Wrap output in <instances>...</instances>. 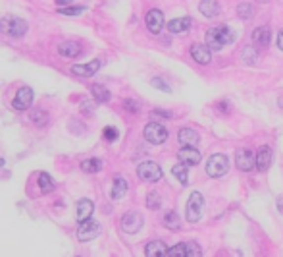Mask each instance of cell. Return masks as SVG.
<instances>
[{
    "label": "cell",
    "instance_id": "cell-13",
    "mask_svg": "<svg viewBox=\"0 0 283 257\" xmlns=\"http://www.w3.org/2000/svg\"><path fill=\"white\" fill-rule=\"evenodd\" d=\"M177 159H179V163H183V165L195 166L200 163V153L196 151L195 147H183V149H179Z\"/></svg>",
    "mask_w": 283,
    "mask_h": 257
},
{
    "label": "cell",
    "instance_id": "cell-40",
    "mask_svg": "<svg viewBox=\"0 0 283 257\" xmlns=\"http://www.w3.org/2000/svg\"><path fill=\"white\" fill-rule=\"evenodd\" d=\"M278 47L283 51V29L280 31V35H278Z\"/></svg>",
    "mask_w": 283,
    "mask_h": 257
},
{
    "label": "cell",
    "instance_id": "cell-32",
    "mask_svg": "<svg viewBox=\"0 0 283 257\" xmlns=\"http://www.w3.org/2000/svg\"><path fill=\"white\" fill-rule=\"evenodd\" d=\"M85 10H87L85 6H68V8H60L58 12H60L62 16H81Z\"/></svg>",
    "mask_w": 283,
    "mask_h": 257
},
{
    "label": "cell",
    "instance_id": "cell-23",
    "mask_svg": "<svg viewBox=\"0 0 283 257\" xmlns=\"http://www.w3.org/2000/svg\"><path fill=\"white\" fill-rule=\"evenodd\" d=\"M252 41L258 47H268L270 45V29L268 27H256L252 31Z\"/></svg>",
    "mask_w": 283,
    "mask_h": 257
},
{
    "label": "cell",
    "instance_id": "cell-6",
    "mask_svg": "<svg viewBox=\"0 0 283 257\" xmlns=\"http://www.w3.org/2000/svg\"><path fill=\"white\" fill-rule=\"evenodd\" d=\"M139 178L144 182H160L162 180V168H160L154 161H144L137 168Z\"/></svg>",
    "mask_w": 283,
    "mask_h": 257
},
{
    "label": "cell",
    "instance_id": "cell-21",
    "mask_svg": "<svg viewBox=\"0 0 283 257\" xmlns=\"http://www.w3.org/2000/svg\"><path fill=\"white\" fill-rule=\"evenodd\" d=\"M125 193H127V182H125L122 176L114 178V184H112V192H110L112 199H122Z\"/></svg>",
    "mask_w": 283,
    "mask_h": 257
},
{
    "label": "cell",
    "instance_id": "cell-5",
    "mask_svg": "<svg viewBox=\"0 0 283 257\" xmlns=\"http://www.w3.org/2000/svg\"><path fill=\"white\" fill-rule=\"evenodd\" d=\"M144 139L152 145H160L168 139V129L158 122H150V124L144 126Z\"/></svg>",
    "mask_w": 283,
    "mask_h": 257
},
{
    "label": "cell",
    "instance_id": "cell-25",
    "mask_svg": "<svg viewBox=\"0 0 283 257\" xmlns=\"http://www.w3.org/2000/svg\"><path fill=\"white\" fill-rule=\"evenodd\" d=\"M91 93H93V97H94L96 103H108L110 101V91H108L106 87L98 85V83L91 85Z\"/></svg>",
    "mask_w": 283,
    "mask_h": 257
},
{
    "label": "cell",
    "instance_id": "cell-26",
    "mask_svg": "<svg viewBox=\"0 0 283 257\" xmlns=\"http://www.w3.org/2000/svg\"><path fill=\"white\" fill-rule=\"evenodd\" d=\"M39 188H41L43 193H50L56 188V184H54V180L47 172H39Z\"/></svg>",
    "mask_w": 283,
    "mask_h": 257
},
{
    "label": "cell",
    "instance_id": "cell-28",
    "mask_svg": "<svg viewBox=\"0 0 283 257\" xmlns=\"http://www.w3.org/2000/svg\"><path fill=\"white\" fill-rule=\"evenodd\" d=\"M31 122L39 126V128H43V126H47L48 124V112L43 109H37L31 112Z\"/></svg>",
    "mask_w": 283,
    "mask_h": 257
},
{
    "label": "cell",
    "instance_id": "cell-38",
    "mask_svg": "<svg viewBox=\"0 0 283 257\" xmlns=\"http://www.w3.org/2000/svg\"><path fill=\"white\" fill-rule=\"evenodd\" d=\"M124 107H125V110H129V112H137V110H139V105H137L135 101H131V99L124 101Z\"/></svg>",
    "mask_w": 283,
    "mask_h": 257
},
{
    "label": "cell",
    "instance_id": "cell-19",
    "mask_svg": "<svg viewBox=\"0 0 283 257\" xmlns=\"http://www.w3.org/2000/svg\"><path fill=\"white\" fill-rule=\"evenodd\" d=\"M198 10H200V14L206 16V18H216V16L220 14V4H218L216 0H202V2L198 4Z\"/></svg>",
    "mask_w": 283,
    "mask_h": 257
},
{
    "label": "cell",
    "instance_id": "cell-15",
    "mask_svg": "<svg viewBox=\"0 0 283 257\" xmlns=\"http://www.w3.org/2000/svg\"><path fill=\"white\" fill-rule=\"evenodd\" d=\"M93 211H94V203L87 199V197H83V199H79L77 201V213H75V219L77 222H85L93 217Z\"/></svg>",
    "mask_w": 283,
    "mask_h": 257
},
{
    "label": "cell",
    "instance_id": "cell-41",
    "mask_svg": "<svg viewBox=\"0 0 283 257\" xmlns=\"http://www.w3.org/2000/svg\"><path fill=\"white\" fill-rule=\"evenodd\" d=\"M70 2H73V0H56L58 6H66V4H70Z\"/></svg>",
    "mask_w": 283,
    "mask_h": 257
},
{
    "label": "cell",
    "instance_id": "cell-1",
    "mask_svg": "<svg viewBox=\"0 0 283 257\" xmlns=\"http://www.w3.org/2000/svg\"><path fill=\"white\" fill-rule=\"evenodd\" d=\"M235 41V33L231 31L230 25H214L206 31V45L212 51H222L224 47H228L230 43Z\"/></svg>",
    "mask_w": 283,
    "mask_h": 257
},
{
    "label": "cell",
    "instance_id": "cell-22",
    "mask_svg": "<svg viewBox=\"0 0 283 257\" xmlns=\"http://www.w3.org/2000/svg\"><path fill=\"white\" fill-rule=\"evenodd\" d=\"M144 254L148 257H156V256H168V248L164 246V242H148L146 248H144Z\"/></svg>",
    "mask_w": 283,
    "mask_h": 257
},
{
    "label": "cell",
    "instance_id": "cell-8",
    "mask_svg": "<svg viewBox=\"0 0 283 257\" xmlns=\"http://www.w3.org/2000/svg\"><path fill=\"white\" fill-rule=\"evenodd\" d=\"M144 224V219H142L141 213L137 211H129L122 217V230L127 232V234H135L141 230V226Z\"/></svg>",
    "mask_w": 283,
    "mask_h": 257
},
{
    "label": "cell",
    "instance_id": "cell-29",
    "mask_svg": "<svg viewBox=\"0 0 283 257\" xmlns=\"http://www.w3.org/2000/svg\"><path fill=\"white\" fill-rule=\"evenodd\" d=\"M241 56H243V62H245V64H256V60H258V51H256V47L247 45V47L243 49Z\"/></svg>",
    "mask_w": 283,
    "mask_h": 257
},
{
    "label": "cell",
    "instance_id": "cell-31",
    "mask_svg": "<svg viewBox=\"0 0 283 257\" xmlns=\"http://www.w3.org/2000/svg\"><path fill=\"white\" fill-rule=\"evenodd\" d=\"M237 16L241 19H250L254 16V8H252L248 2H243V4H239V8H237Z\"/></svg>",
    "mask_w": 283,
    "mask_h": 257
},
{
    "label": "cell",
    "instance_id": "cell-18",
    "mask_svg": "<svg viewBox=\"0 0 283 257\" xmlns=\"http://www.w3.org/2000/svg\"><path fill=\"white\" fill-rule=\"evenodd\" d=\"M272 165V149L268 145L260 147V151H258V155H256V168L260 170V172H266L268 168Z\"/></svg>",
    "mask_w": 283,
    "mask_h": 257
},
{
    "label": "cell",
    "instance_id": "cell-37",
    "mask_svg": "<svg viewBox=\"0 0 283 257\" xmlns=\"http://www.w3.org/2000/svg\"><path fill=\"white\" fill-rule=\"evenodd\" d=\"M187 246H189V257H191V256H195V257L202 256V250L196 246L195 242H187Z\"/></svg>",
    "mask_w": 283,
    "mask_h": 257
},
{
    "label": "cell",
    "instance_id": "cell-4",
    "mask_svg": "<svg viewBox=\"0 0 283 257\" xmlns=\"http://www.w3.org/2000/svg\"><path fill=\"white\" fill-rule=\"evenodd\" d=\"M202 209H204V197L200 192H193L189 195L187 201V220L189 222H198L202 217Z\"/></svg>",
    "mask_w": 283,
    "mask_h": 257
},
{
    "label": "cell",
    "instance_id": "cell-43",
    "mask_svg": "<svg viewBox=\"0 0 283 257\" xmlns=\"http://www.w3.org/2000/svg\"><path fill=\"white\" fill-rule=\"evenodd\" d=\"M256 2H260V4H264V2H268V0H256Z\"/></svg>",
    "mask_w": 283,
    "mask_h": 257
},
{
    "label": "cell",
    "instance_id": "cell-9",
    "mask_svg": "<svg viewBox=\"0 0 283 257\" xmlns=\"http://www.w3.org/2000/svg\"><path fill=\"white\" fill-rule=\"evenodd\" d=\"M235 165L243 172H250V170L256 168V157L250 149H239L235 153Z\"/></svg>",
    "mask_w": 283,
    "mask_h": 257
},
{
    "label": "cell",
    "instance_id": "cell-2",
    "mask_svg": "<svg viewBox=\"0 0 283 257\" xmlns=\"http://www.w3.org/2000/svg\"><path fill=\"white\" fill-rule=\"evenodd\" d=\"M0 29L10 37H23L27 31V21L18 16H4L0 19Z\"/></svg>",
    "mask_w": 283,
    "mask_h": 257
},
{
    "label": "cell",
    "instance_id": "cell-36",
    "mask_svg": "<svg viewBox=\"0 0 283 257\" xmlns=\"http://www.w3.org/2000/svg\"><path fill=\"white\" fill-rule=\"evenodd\" d=\"M102 133H104V139H108V141H116L118 139V129L112 128V126H106Z\"/></svg>",
    "mask_w": 283,
    "mask_h": 257
},
{
    "label": "cell",
    "instance_id": "cell-14",
    "mask_svg": "<svg viewBox=\"0 0 283 257\" xmlns=\"http://www.w3.org/2000/svg\"><path fill=\"white\" fill-rule=\"evenodd\" d=\"M98 68H100V60L94 58L89 64H75L71 68V72L75 73V75H81V77H91V75H94V73L98 72Z\"/></svg>",
    "mask_w": 283,
    "mask_h": 257
},
{
    "label": "cell",
    "instance_id": "cell-11",
    "mask_svg": "<svg viewBox=\"0 0 283 257\" xmlns=\"http://www.w3.org/2000/svg\"><path fill=\"white\" fill-rule=\"evenodd\" d=\"M191 56L198 64H210V60H212V49L208 45H204V43H196V45L191 47Z\"/></svg>",
    "mask_w": 283,
    "mask_h": 257
},
{
    "label": "cell",
    "instance_id": "cell-27",
    "mask_svg": "<svg viewBox=\"0 0 283 257\" xmlns=\"http://www.w3.org/2000/svg\"><path fill=\"white\" fill-rule=\"evenodd\" d=\"M172 174H174L177 180L185 186V184L189 182V165L179 163V165H176L174 168H172Z\"/></svg>",
    "mask_w": 283,
    "mask_h": 257
},
{
    "label": "cell",
    "instance_id": "cell-24",
    "mask_svg": "<svg viewBox=\"0 0 283 257\" xmlns=\"http://www.w3.org/2000/svg\"><path fill=\"white\" fill-rule=\"evenodd\" d=\"M81 170L83 172H87V174H94V172H100L102 170V161L100 159H85L83 163H81Z\"/></svg>",
    "mask_w": 283,
    "mask_h": 257
},
{
    "label": "cell",
    "instance_id": "cell-30",
    "mask_svg": "<svg viewBox=\"0 0 283 257\" xmlns=\"http://www.w3.org/2000/svg\"><path fill=\"white\" fill-rule=\"evenodd\" d=\"M164 224H166L170 230H179L181 222H179V217H177L176 211H168V213L164 215Z\"/></svg>",
    "mask_w": 283,
    "mask_h": 257
},
{
    "label": "cell",
    "instance_id": "cell-16",
    "mask_svg": "<svg viewBox=\"0 0 283 257\" xmlns=\"http://www.w3.org/2000/svg\"><path fill=\"white\" fill-rule=\"evenodd\" d=\"M58 53L64 58H75L81 55V45L77 41H64L58 45Z\"/></svg>",
    "mask_w": 283,
    "mask_h": 257
},
{
    "label": "cell",
    "instance_id": "cell-10",
    "mask_svg": "<svg viewBox=\"0 0 283 257\" xmlns=\"http://www.w3.org/2000/svg\"><path fill=\"white\" fill-rule=\"evenodd\" d=\"M31 103H33V89L31 87H21L16 93L14 101H12V107L16 110H27L31 107Z\"/></svg>",
    "mask_w": 283,
    "mask_h": 257
},
{
    "label": "cell",
    "instance_id": "cell-12",
    "mask_svg": "<svg viewBox=\"0 0 283 257\" xmlns=\"http://www.w3.org/2000/svg\"><path fill=\"white\" fill-rule=\"evenodd\" d=\"M144 21H146L148 31L154 33V35H158L160 31H162V27H164V14H162L160 10H150V12L146 14Z\"/></svg>",
    "mask_w": 283,
    "mask_h": 257
},
{
    "label": "cell",
    "instance_id": "cell-3",
    "mask_svg": "<svg viewBox=\"0 0 283 257\" xmlns=\"http://www.w3.org/2000/svg\"><path fill=\"white\" fill-rule=\"evenodd\" d=\"M228 170H230V161H228V157L222 155V153L212 155V157L208 159V163H206V172H208V176H212V178L224 176Z\"/></svg>",
    "mask_w": 283,
    "mask_h": 257
},
{
    "label": "cell",
    "instance_id": "cell-35",
    "mask_svg": "<svg viewBox=\"0 0 283 257\" xmlns=\"http://www.w3.org/2000/svg\"><path fill=\"white\" fill-rule=\"evenodd\" d=\"M156 89H160V91H164V93H172V89H170V85L162 79V77H152V81H150Z\"/></svg>",
    "mask_w": 283,
    "mask_h": 257
},
{
    "label": "cell",
    "instance_id": "cell-39",
    "mask_svg": "<svg viewBox=\"0 0 283 257\" xmlns=\"http://www.w3.org/2000/svg\"><path fill=\"white\" fill-rule=\"evenodd\" d=\"M152 116H154V118L160 116V118H166V120L172 118V114H170V112H164V110H152Z\"/></svg>",
    "mask_w": 283,
    "mask_h": 257
},
{
    "label": "cell",
    "instance_id": "cell-7",
    "mask_svg": "<svg viewBox=\"0 0 283 257\" xmlns=\"http://www.w3.org/2000/svg\"><path fill=\"white\" fill-rule=\"evenodd\" d=\"M100 234V224L96 220H85V222H79V228H77V240L79 242H91Z\"/></svg>",
    "mask_w": 283,
    "mask_h": 257
},
{
    "label": "cell",
    "instance_id": "cell-42",
    "mask_svg": "<svg viewBox=\"0 0 283 257\" xmlns=\"http://www.w3.org/2000/svg\"><path fill=\"white\" fill-rule=\"evenodd\" d=\"M278 207H280V213H283V197L278 201Z\"/></svg>",
    "mask_w": 283,
    "mask_h": 257
},
{
    "label": "cell",
    "instance_id": "cell-17",
    "mask_svg": "<svg viewBox=\"0 0 283 257\" xmlns=\"http://www.w3.org/2000/svg\"><path fill=\"white\" fill-rule=\"evenodd\" d=\"M177 139H179V143L183 147H196L198 143V133H196L195 129L191 128H181L179 129V133H177Z\"/></svg>",
    "mask_w": 283,
    "mask_h": 257
},
{
    "label": "cell",
    "instance_id": "cell-20",
    "mask_svg": "<svg viewBox=\"0 0 283 257\" xmlns=\"http://www.w3.org/2000/svg\"><path fill=\"white\" fill-rule=\"evenodd\" d=\"M191 27V18H176L168 23L170 33H185Z\"/></svg>",
    "mask_w": 283,
    "mask_h": 257
},
{
    "label": "cell",
    "instance_id": "cell-33",
    "mask_svg": "<svg viewBox=\"0 0 283 257\" xmlns=\"http://www.w3.org/2000/svg\"><path fill=\"white\" fill-rule=\"evenodd\" d=\"M168 256H189V246H187V242L170 248V250H168Z\"/></svg>",
    "mask_w": 283,
    "mask_h": 257
},
{
    "label": "cell",
    "instance_id": "cell-34",
    "mask_svg": "<svg viewBox=\"0 0 283 257\" xmlns=\"http://www.w3.org/2000/svg\"><path fill=\"white\" fill-rule=\"evenodd\" d=\"M160 205H162L160 195L156 193V192H150V193H148V197H146V207H148V209H152V211H156Z\"/></svg>",
    "mask_w": 283,
    "mask_h": 257
}]
</instances>
